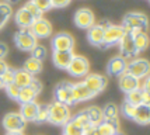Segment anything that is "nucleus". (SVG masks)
Instances as JSON below:
<instances>
[{
	"label": "nucleus",
	"mask_w": 150,
	"mask_h": 135,
	"mask_svg": "<svg viewBox=\"0 0 150 135\" xmlns=\"http://www.w3.org/2000/svg\"><path fill=\"white\" fill-rule=\"evenodd\" d=\"M52 51H73L74 39L67 32H58L51 39Z\"/></svg>",
	"instance_id": "nucleus-9"
},
{
	"label": "nucleus",
	"mask_w": 150,
	"mask_h": 135,
	"mask_svg": "<svg viewBox=\"0 0 150 135\" xmlns=\"http://www.w3.org/2000/svg\"><path fill=\"white\" fill-rule=\"evenodd\" d=\"M70 118H72L70 107L58 101H52L51 104H48V122L63 127L66 122L70 121Z\"/></svg>",
	"instance_id": "nucleus-1"
},
{
	"label": "nucleus",
	"mask_w": 150,
	"mask_h": 135,
	"mask_svg": "<svg viewBox=\"0 0 150 135\" xmlns=\"http://www.w3.org/2000/svg\"><path fill=\"white\" fill-rule=\"evenodd\" d=\"M125 101L133 104V106H140V104H149L150 101V96H149V90H140L136 89L128 93Z\"/></svg>",
	"instance_id": "nucleus-18"
},
{
	"label": "nucleus",
	"mask_w": 150,
	"mask_h": 135,
	"mask_svg": "<svg viewBox=\"0 0 150 135\" xmlns=\"http://www.w3.org/2000/svg\"><path fill=\"white\" fill-rule=\"evenodd\" d=\"M14 21L18 27H21V30H30L35 20L24 7H21L20 10H17V13L14 16Z\"/></svg>",
	"instance_id": "nucleus-20"
},
{
	"label": "nucleus",
	"mask_w": 150,
	"mask_h": 135,
	"mask_svg": "<svg viewBox=\"0 0 150 135\" xmlns=\"http://www.w3.org/2000/svg\"><path fill=\"white\" fill-rule=\"evenodd\" d=\"M46 121H48V104H39L35 122L41 124V122H46Z\"/></svg>",
	"instance_id": "nucleus-35"
},
{
	"label": "nucleus",
	"mask_w": 150,
	"mask_h": 135,
	"mask_svg": "<svg viewBox=\"0 0 150 135\" xmlns=\"http://www.w3.org/2000/svg\"><path fill=\"white\" fill-rule=\"evenodd\" d=\"M83 135H90V134H87V132H84V134H83Z\"/></svg>",
	"instance_id": "nucleus-47"
},
{
	"label": "nucleus",
	"mask_w": 150,
	"mask_h": 135,
	"mask_svg": "<svg viewBox=\"0 0 150 135\" xmlns=\"http://www.w3.org/2000/svg\"><path fill=\"white\" fill-rule=\"evenodd\" d=\"M72 0H51V6L55 7V9H62V7H66L70 4Z\"/></svg>",
	"instance_id": "nucleus-40"
},
{
	"label": "nucleus",
	"mask_w": 150,
	"mask_h": 135,
	"mask_svg": "<svg viewBox=\"0 0 150 135\" xmlns=\"http://www.w3.org/2000/svg\"><path fill=\"white\" fill-rule=\"evenodd\" d=\"M30 31L34 34V37L38 39H44V38H48V37H51V34H52V26H51V23L45 19H38L34 21V24L31 26L30 28Z\"/></svg>",
	"instance_id": "nucleus-12"
},
{
	"label": "nucleus",
	"mask_w": 150,
	"mask_h": 135,
	"mask_svg": "<svg viewBox=\"0 0 150 135\" xmlns=\"http://www.w3.org/2000/svg\"><path fill=\"white\" fill-rule=\"evenodd\" d=\"M121 111H122V114H124L126 118L133 120L135 111H136V106H133V104H131V103H128V101H124V103H122V106H121Z\"/></svg>",
	"instance_id": "nucleus-34"
},
{
	"label": "nucleus",
	"mask_w": 150,
	"mask_h": 135,
	"mask_svg": "<svg viewBox=\"0 0 150 135\" xmlns=\"http://www.w3.org/2000/svg\"><path fill=\"white\" fill-rule=\"evenodd\" d=\"M83 83L93 93V96H97V94H100L105 89L107 77H104L103 75H98V73H90V75L84 76Z\"/></svg>",
	"instance_id": "nucleus-8"
},
{
	"label": "nucleus",
	"mask_w": 150,
	"mask_h": 135,
	"mask_svg": "<svg viewBox=\"0 0 150 135\" xmlns=\"http://www.w3.org/2000/svg\"><path fill=\"white\" fill-rule=\"evenodd\" d=\"M7 69H8V65H7L4 61H0V76H1Z\"/></svg>",
	"instance_id": "nucleus-43"
},
{
	"label": "nucleus",
	"mask_w": 150,
	"mask_h": 135,
	"mask_svg": "<svg viewBox=\"0 0 150 135\" xmlns=\"http://www.w3.org/2000/svg\"><path fill=\"white\" fill-rule=\"evenodd\" d=\"M70 121H72L76 127L81 128L84 132H87L88 129L93 128V125L90 124V121H88V117H87V114L84 113V110L80 111V113H77V114H74V116L70 118Z\"/></svg>",
	"instance_id": "nucleus-26"
},
{
	"label": "nucleus",
	"mask_w": 150,
	"mask_h": 135,
	"mask_svg": "<svg viewBox=\"0 0 150 135\" xmlns=\"http://www.w3.org/2000/svg\"><path fill=\"white\" fill-rule=\"evenodd\" d=\"M72 89H73V83L67 82V80H63L55 87V91H53V97H55V101L58 103H62L70 107V106H74V101H73V94H72Z\"/></svg>",
	"instance_id": "nucleus-3"
},
{
	"label": "nucleus",
	"mask_w": 150,
	"mask_h": 135,
	"mask_svg": "<svg viewBox=\"0 0 150 135\" xmlns=\"http://www.w3.org/2000/svg\"><path fill=\"white\" fill-rule=\"evenodd\" d=\"M72 94H73V101H74V104L81 103V101H86V100H90V99L94 97L93 96V93L86 87L83 82H79V83L73 84Z\"/></svg>",
	"instance_id": "nucleus-17"
},
{
	"label": "nucleus",
	"mask_w": 150,
	"mask_h": 135,
	"mask_svg": "<svg viewBox=\"0 0 150 135\" xmlns=\"http://www.w3.org/2000/svg\"><path fill=\"white\" fill-rule=\"evenodd\" d=\"M66 71L69 72V75L73 77L87 76V75H88V71H90V64H88L87 58H84V56L74 55L72 59V62L67 66Z\"/></svg>",
	"instance_id": "nucleus-6"
},
{
	"label": "nucleus",
	"mask_w": 150,
	"mask_h": 135,
	"mask_svg": "<svg viewBox=\"0 0 150 135\" xmlns=\"http://www.w3.org/2000/svg\"><path fill=\"white\" fill-rule=\"evenodd\" d=\"M38 96V93L31 87V86H27V87H23L20 89L18 93V99L17 101L20 104H25V103H31V101H35V99Z\"/></svg>",
	"instance_id": "nucleus-27"
},
{
	"label": "nucleus",
	"mask_w": 150,
	"mask_h": 135,
	"mask_svg": "<svg viewBox=\"0 0 150 135\" xmlns=\"http://www.w3.org/2000/svg\"><path fill=\"white\" fill-rule=\"evenodd\" d=\"M84 113L88 117V121L93 127H97L100 122L103 121V109H100L98 106H90L84 110Z\"/></svg>",
	"instance_id": "nucleus-25"
},
{
	"label": "nucleus",
	"mask_w": 150,
	"mask_h": 135,
	"mask_svg": "<svg viewBox=\"0 0 150 135\" xmlns=\"http://www.w3.org/2000/svg\"><path fill=\"white\" fill-rule=\"evenodd\" d=\"M118 45H119V52H121L119 56H122L125 61L128 58H133V56L137 55V51H136V48H135V45H133L132 37L129 34H125L124 37H122V39L118 42Z\"/></svg>",
	"instance_id": "nucleus-13"
},
{
	"label": "nucleus",
	"mask_w": 150,
	"mask_h": 135,
	"mask_svg": "<svg viewBox=\"0 0 150 135\" xmlns=\"http://www.w3.org/2000/svg\"><path fill=\"white\" fill-rule=\"evenodd\" d=\"M24 9H25L27 11H28V13L31 14V16H33L34 17V20H38V19H42V11H39L38 9H37V7L34 6L33 3H31V1H27L25 4H24Z\"/></svg>",
	"instance_id": "nucleus-38"
},
{
	"label": "nucleus",
	"mask_w": 150,
	"mask_h": 135,
	"mask_svg": "<svg viewBox=\"0 0 150 135\" xmlns=\"http://www.w3.org/2000/svg\"><path fill=\"white\" fill-rule=\"evenodd\" d=\"M125 35V31L122 26H115L111 23H107L104 28V38H103V45L101 46H112L118 44L122 37Z\"/></svg>",
	"instance_id": "nucleus-4"
},
{
	"label": "nucleus",
	"mask_w": 150,
	"mask_h": 135,
	"mask_svg": "<svg viewBox=\"0 0 150 135\" xmlns=\"http://www.w3.org/2000/svg\"><path fill=\"white\" fill-rule=\"evenodd\" d=\"M83 134H84V131L81 128H79V127H76L72 121L66 122L63 125V135H83Z\"/></svg>",
	"instance_id": "nucleus-33"
},
{
	"label": "nucleus",
	"mask_w": 150,
	"mask_h": 135,
	"mask_svg": "<svg viewBox=\"0 0 150 135\" xmlns=\"http://www.w3.org/2000/svg\"><path fill=\"white\" fill-rule=\"evenodd\" d=\"M129 75L135 76L136 79L144 77L149 75V61L143 58H136L131 61L129 64H126V71Z\"/></svg>",
	"instance_id": "nucleus-10"
},
{
	"label": "nucleus",
	"mask_w": 150,
	"mask_h": 135,
	"mask_svg": "<svg viewBox=\"0 0 150 135\" xmlns=\"http://www.w3.org/2000/svg\"><path fill=\"white\" fill-rule=\"evenodd\" d=\"M126 64L128 62L122 56H119V55L112 56L107 64V73L110 76H119L126 71Z\"/></svg>",
	"instance_id": "nucleus-14"
},
{
	"label": "nucleus",
	"mask_w": 150,
	"mask_h": 135,
	"mask_svg": "<svg viewBox=\"0 0 150 135\" xmlns=\"http://www.w3.org/2000/svg\"><path fill=\"white\" fill-rule=\"evenodd\" d=\"M118 129H119V122L103 120L96 127V134L97 135H115V134H118Z\"/></svg>",
	"instance_id": "nucleus-22"
},
{
	"label": "nucleus",
	"mask_w": 150,
	"mask_h": 135,
	"mask_svg": "<svg viewBox=\"0 0 150 135\" xmlns=\"http://www.w3.org/2000/svg\"><path fill=\"white\" fill-rule=\"evenodd\" d=\"M4 87H6V86H4V83L1 82V79H0V90H1V89H4Z\"/></svg>",
	"instance_id": "nucleus-46"
},
{
	"label": "nucleus",
	"mask_w": 150,
	"mask_h": 135,
	"mask_svg": "<svg viewBox=\"0 0 150 135\" xmlns=\"http://www.w3.org/2000/svg\"><path fill=\"white\" fill-rule=\"evenodd\" d=\"M14 69H11V68H8L1 76H0V79H1V82L4 83V86H7V84H10V83H13V80H14Z\"/></svg>",
	"instance_id": "nucleus-39"
},
{
	"label": "nucleus",
	"mask_w": 150,
	"mask_h": 135,
	"mask_svg": "<svg viewBox=\"0 0 150 135\" xmlns=\"http://www.w3.org/2000/svg\"><path fill=\"white\" fill-rule=\"evenodd\" d=\"M31 56L35 59H38V61H44V59L48 56V49H46V46H44V45H39L37 44L35 46H34L33 49H31Z\"/></svg>",
	"instance_id": "nucleus-32"
},
{
	"label": "nucleus",
	"mask_w": 150,
	"mask_h": 135,
	"mask_svg": "<svg viewBox=\"0 0 150 135\" xmlns=\"http://www.w3.org/2000/svg\"><path fill=\"white\" fill-rule=\"evenodd\" d=\"M17 1H18V0H6L4 3H7V4H10V6H11L13 3H17Z\"/></svg>",
	"instance_id": "nucleus-44"
},
{
	"label": "nucleus",
	"mask_w": 150,
	"mask_h": 135,
	"mask_svg": "<svg viewBox=\"0 0 150 135\" xmlns=\"http://www.w3.org/2000/svg\"><path fill=\"white\" fill-rule=\"evenodd\" d=\"M11 16H13V9H11V6L4 3V1L0 3V30L6 26L7 21L11 19Z\"/></svg>",
	"instance_id": "nucleus-31"
},
{
	"label": "nucleus",
	"mask_w": 150,
	"mask_h": 135,
	"mask_svg": "<svg viewBox=\"0 0 150 135\" xmlns=\"http://www.w3.org/2000/svg\"><path fill=\"white\" fill-rule=\"evenodd\" d=\"M73 51H53L52 52V62L58 69L66 71L73 59Z\"/></svg>",
	"instance_id": "nucleus-15"
},
{
	"label": "nucleus",
	"mask_w": 150,
	"mask_h": 135,
	"mask_svg": "<svg viewBox=\"0 0 150 135\" xmlns=\"http://www.w3.org/2000/svg\"><path fill=\"white\" fill-rule=\"evenodd\" d=\"M27 122L20 116V113H7L3 117V128L7 132H23Z\"/></svg>",
	"instance_id": "nucleus-7"
},
{
	"label": "nucleus",
	"mask_w": 150,
	"mask_h": 135,
	"mask_svg": "<svg viewBox=\"0 0 150 135\" xmlns=\"http://www.w3.org/2000/svg\"><path fill=\"white\" fill-rule=\"evenodd\" d=\"M133 121L140 125H147L150 122V107L149 104H140L136 106V111L133 116Z\"/></svg>",
	"instance_id": "nucleus-23"
},
{
	"label": "nucleus",
	"mask_w": 150,
	"mask_h": 135,
	"mask_svg": "<svg viewBox=\"0 0 150 135\" xmlns=\"http://www.w3.org/2000/svg\"><path fill=\"white\" fill-rule=\"evenodd\" d=\"M23 69H24L25 72H28L30 75L35 76V75L41 73V71H42V62H41V61H38V59L33 58V56H30V58L24 62V65H23Z\"/></svg>",
	"instance_id": "nucleus-28"
},
{
	"label": "nucleus",
	"mask_w": 150,
	"mask_h": 135,
	"mask_svg": "<svg viewBox=\"0 0 150 135\" xmlns=\"http://www.w3.org/2000/svg\"><path fill=\"white\" fill-rule=\"evenodd\" d=\"M38 107H39V104L37 103V101H31V103L21 104L20 116L24 118V121L25 122H34L35 121V118H37Z\"/></svg>",
	"instance_id": "nucleus-21"
},
{
	"label": "nucleus",
	"mask_w": 150,
	"mask_h": 135,
	"mask_svg": "<svg viewBox=\"0 0 150 135\" xmlns=\"http://www.w3.org/2000/svg\"><path fill=\"white\" fill-rule=\"evenodd\" d=\"M38 39L34 37V34L30 30H20L16 32L14 35V44L18 48L20 51L24 52H30L34 46L37 45Z\"/></svg>",
	"instance_id": "nucleus-5"
},
{
	"label": "nucleus",
	"mask_w": 150,
	"mask_h": 135,
	"mask_svg": "<svg viewBox=\"0 0 150 135\" xmlns=\"http://www.w3.org/2000/svg\"><path fill=\"white\" fill-rule=\"evenodd\" d=\"M115 135H122V134H119V132H118V134H115Z\"/></svg>",
	"instance_id": "nucleus-48"
},
{
	"label": "nucleus",
	"mask_w": 150,
	"mask_h": 135,
	"mask_svg": "<svg viewBox=\"0 0 150 135\" xmlns=\"http://www.w3.org/2000/svg\"><path fill=\"white\" fill-rule=\"evenodd\" d=\"M118 84H119L121 90L128 94V93L137 89V79L135 76L129 75L128 72H124L122 75L118 76Z\"/></svg>",
	"instance_id": "nucleus-19"
},
{
	"label": "nucleus",
	"mask_w": 150,
	"mask_h": 135,
	"mask_svg": "<svg viewBox=\"0 0 150 135\" xmlns=\"http://www.w3.org/2000/svg\"><path fill=\"white\" fill-rule=\"evenodd\" d=\"M104 28L105 24H94L87 30V39L94 46H101L103 38H104Z\"/></svg>",
	"instance_id": "nucleus-16"
},
{
	"label": "nucleus",
	"mask_w": 150,
	"mask_h": 135,
	"mask_svg": "<svg viewBox=\"0 0 150 135\" xmlns=\"http://www.w3.org/2000/svg\"><path fill=\"white\" fill-rule=\"evenodd\" d=\"M35 77L33 75H30L28 72H25L24 69H18V71L14 72V80L13 83L16 86H18L20 89H23V87H27V86H30V84L33 83V80Z\"/></svg>",
	"instance_id": "nucleus-24"
},
{
	"label": "nucleus",
	"mask_w": 150,
	"mask_h": 135,
	"mask_svg": "<svg viewBox=\"0 0 150 135\" xmlns=\"http://www.w3.org/2000/svg\"><path fill=\"white\" fill-rule=\"evenodd\" d=\"M131 37L137 54L144 51L149 46V35H147V32H139V34H135V35H131Z\"/></svg>",
	"instance_id": "nucleus-29"
},
{
	"label": "nucleus",
	"mask_w": 150,
	"mask_h": 135,
	"mask_svg": "<svg viewBox=\"0 0 150 135\" xmlns=\"http://www.w3.org/2000/svg\"><path fill=\"white\" fill-rule=\"evenodd\" d=\"M7 54H8V46L6 44H3V42H0V61H3L6 58Z\"/></svg>",
	"instance_id": "nucleus-41"
},
{
	"label": "nucleus",
	"mask_w": 150,
	"mask_h": 135,
	"mask_svg": "<svg viewBox=\"0 0 150 135\" xmlns=\"http://www.w3.org/2000/svg\"><path fill=\"white\" fill-rule=\"evenodd\" d=\"M6 135H24L23 132H7Z\"/></svg>",
	"instance_id": "nucleus-45"
},
{
	"label": "nucleus",
	"mask_w": 150,
	"mask_h": 135,
	"mask_svg": "<svg viewBox=\"0 0 150 135\" xmlns=\"http://www.w3.org/2000/svg\"><path fill=\"white\" fill-rule=\"evenodd\" d=\"M122 28H124L125 34H129L133 30H139V31L147 32L149 28V20L143 13H136L132 11L128 13L122 20Z\"/></svg>",
	"instance_id": "nucleus-2"
},
{
	"label": "nucleus",
	"mask_w": 150,
	"mask_h": 135,
	"mask_svg": "<svg viewBox=\"0 0 150 135\" xmlns=\"http://www.w3.org/2000/svg\"><path fill=\"white\" fill-rule=\"evenodd\" d=\"M103 118L105 121H114V122H119L118 121V107L114 103H108L105 104V107L103 109Z\"/></svg>",
	"instance_id": "nucleus-30"
},
{
	"label": "nucleus",
	"mask_w": 150,
	"mask_h": 135,
	"mask_svg": "<svg viewBox=\"0 0 150 135\" xmlns=\"http://www.w3.org/2000/svg\"><path fill=\"white\" fill-rule=\"evenodd\" d=\"M30 86H31V87H33V89L35 90L38 94L41 93V90H42V84H41V82H39V80H37V79H34L33 83L30 84Z\"/></svg>",
	"instance_id": "nucleus-42"
},
{
	"label": "nucleus",
	"mask_w": 150,
	"mask_h": 135,
	"mask_svg": "<svg viewBox=\"0 0 150 135\" xmlns=\"http://www.w3.org/2000/svg\"><path fill=\"white\" fill-rule=\"evenodd\" d=\"M4 90H6V94L11 100H16L17 101V99H18V93H20V87L18 86H16L14 83H10L7 84L6 87H4Z\"/></svg>",
	"instance_id": "nucleus-37"
},
{
	"label": "nucleus",
	"mask_w": 150,
	"mask_h": 135,
	"mask_svg": "<svg viewBox=\"0 0 150 135\" xmlns=\"http://www.w3.org/2000/svg\"><path fill=\"white\" fill-rule=\"evenodd\" d=\"M30 1L38 9L39 11H42V13H45V11H48V10L52 9V6H51V0H30Z\"/></svg>",
	"instance_id": "nucleus-36"
},
{
	"label": "nucleus",
	"mask_w": 150,
	"mask_h": 135,
	"mask_svg": "<svg viewBox=\"0 0 150 135\" xmlns=\"http://www.w3.org/2000/svg\"><path fill=\"white\" fill-rule=\"evenodd\" d=\"M73 21H74L76 27L80 28V30H88L90 27H93L96 24L94 14L88 9H79L77 11L74 13Z\"/></svg>",
	"instance_id": "nucleus-11"
}]
</instances>
